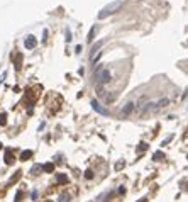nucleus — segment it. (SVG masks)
<instances>
[{"mask_svg": "<svg viewBox=\"0 0 188 202\" xmlns=\"http://www.w3.org/2000/svg\"><path fill=\"white\" fill-rule=\"evenodd\" d=\"M97 29H99L97 26H93L92 29H90V32H88V38H86V39H88V43H92V41H93L95 34H97Z\"/></svg>", "mask_w": 188, "mask_h": 202, "instance_id": "obj_13", "label": "nucleus"}, {"mask_svg": "<svg viewBox=\"0 0 188 202\" xmlns=\"http://www.w3.org/2000/svg\"><path fill=\"white\" fill-rule=\"evenodd\" d=\"M85 178L92 180V178H93V172H92V170H86V172H85Z\"/></svg>", "mask_w": 188, "mask_h": 202, "instance_id": "obj_21", "label": "nucleus"}, {"mask_svg": "<svg viewBox=\"0 0 188 202\" xmlns=\"http://www.w3.org/2000/svg\"><path fill=\"white\" fill-rule=\"evenodd\" d=\"M36 44H37V41H36V38H34V36H27V38H26V41H24V46H26L27 49H34V48H36Z\"/></svg>", "mask_w": 188, "mask_h": 202, "instance_id": "obj_5", "label": "nucleus"}, {"mask_svg": "<svg viewBox=\"0 0 188 202\" xmlns=\"http://www.w3.org/2000/svg\"><path fill=\"white\" fill-rule=\"evenodd\" d=\"M168 104H170V99H161V100H158V102H154V111H159V109L166 107Z\"/></svg>", "mask_w": 188, "mask_h": 202, "instance_id": "obj_8", "label": "nucleus"}, {"mask_svg": "<svg viewBox=\"0 0 188 202\" xmlns=\"http://www.w3.org/2000/svg\"><path fill=\"white\" fill-rule=\"evenodd\" d=\"M4 161H5V165H12L14 161H15V156H14V150H10V148H7V150H5Z\"/></svg>", "mask_w": 188, "mask_h": 202, "instance_id": "obj_3", "label": "nucleus"}, {"mask_svg": "<svg viewBox=\"0 0 188 202\" xmlns=\"http://www.w3.org/2000/svg\"><path fill=\"white\" fill-rule=\"evenodd\" d=\"M134 107H136V105H134V102H127V104H125L124 109H122V117H127L129 114H132Z\"/></svg>", "mask_w": 188, "mask_h": 202, "instance_id": "obj_6", "label": "nucleus"}, {"mask_svg": "<svg viewBox=\"0 0 188 202\" xmlns=\"http://www.w3.org/2000/svg\"><path fill=\"white\" fill-rule=\"evenodd\" d=\"M92 107H93L95 112H99V114H102V116H109V111L103 107V105H100L97 100H92Z\"/></svg>", "mask_w": 188, "mask_h": 202, "instance_id": "obj_4", "label": "nucleus"}, {"mask_svg": "<svg viewBox=\"0 0 188 202\" xmlns=\"http://www.w3.org/2000/svg\"><path fill=\"white\" fill-rule=\"evenodd\" d=\"M21 175H22V172H21V170H17V172H15V175H14L12 178H10V180H9V185L15 184V182H17L19 178H21Z\"/></svg>", "mask_w": 188, "mask_h": 202, "instance_id": "obj_16", "label": "nucleus"}, {"mask_svg": "<svg viewBox=\"0 0 188 202\" xmlns=\"http://www.w3.org/2000/svg\"><path fill=\"white\" fill-rule=\"evenodd\" d=\"M2 146H4V144H2V143H0V148H2Z\"/></svg>", "mask_w": 188, "mask_h": 202, "instance_id": "obj_27", "label": "nucleus"}, {"mask_svg": "<svg viewBox=\"0 0 188 202\" xmlns=\"http://www.w3.org/2000/svg\"><path fill=\"white\" fill-rule=\"evenodd\" d=\"M124 165H125L124 161H119V163L115 165V170H120V168H124Z\"/></svg>", "mask_w": 188, "mask_h": 202, "instance_id": "obj_23", "label": "nucleus"}, {"mask_svg": "<svg viewBox=\"0 0 188 202\" xmlns=\"http://www.w3.org/2000/svg\"><path fill=\"white\" fill-rule=\"evenodd\" d=\"M153 160L154 161H161V160H164V153H163V151H156V153L153 155Z\"/></svg>", "mask_w": 188, "mask_h": 202, "instance_id": "obj_15", "label": "nucleus"}, {"mask_svg": "<svg viewBox=\"0 0 188 202\" xmlns=\"http://www.w3.org/2000/svg\"><path fill=\"white\" fill-rule=\"evenodd\" d=\"M5 124H7V114L2 112V114H0V126H5Z\"/></svg>", "mask_w": 188, "mask_h": 202, "instance_id": "obj_18", "label": "nucleus"}, {"mask_svg": "<svg viewBox=\"0 0 188 202\" xmlns=\"http://www.w3.org/2000/svg\"><path fill=\"white\" fill-rule=\"evenodd\" d=\"M58 202H70V195L66 192H63L60 197H58Z\"/></svg>", "mask_w": 188, "mask_h": 202, "instance_id": "obj_17", "label": "nucleus"}, {"mask_svg": "<svg viewBox=\"0 0 188 202\" xmlns=\"http://www.w3.org/2000/svg\"><path fill=\"white\" fill-rule=\"evenodd\" d=\"M29 158H32V151L31 150H26L21 153V161H27Z\"/></svg>", "mask_w": 188, "mask_h": 202, "instance_id": "obj_11", "label": "nucleus"}, {"mask_svg": "<svg viewBox=\"0 0 188 202\" xmlns=\"http://www.w3.org/2000/svg\"><path fill=\"white\" fill-rule=\"evenodd\" d=\"M112 80V71L107 68H99L95 73V85L97 87H103L105 83H109Z\"/></svg>", "mask_w": 188, "mask_h": 202, "instance_id": "obj_1", "label": "nucleus"}, {"mask_svg": "<svg viewBox=\"0 0 188 202\" xmlns=\"http://www.w3.org/2000/svg\"><path fill=\"white\" fill-rule=\"evenodd\" d=\"M43 172L53 173V172H54V163H46V165H43Z\"/></svg>", "mask_w": 188, "mask_h": 202, "instance_id": "obj_12", "label": "nucleus"}, {"mask_svg": "<svg viewBox=\"0 0 188 202\" xmlns=\"http://www.w3.org/2000/svg\"><path fill=\"white\" fill-rule=\"evenodd\" d=\"M122 4H124V0H115V2H112V4L105 5L102 10L99 12V19H105L107 15H110V14L117 12V10L122 7Z\"/></svg>", "mask_w": 188, "mask_h": 202, "instance_id": "obj_2", "label": "nucleus"}, {"mask_svg": "<svg viewBox=\"0 0 188 202\" xmlns=\"http://www.w3.org/2000/svg\"><path fill=\"white\" fill-rule=\"evenodd\" d=\"M147 150V144H146V143H141V144H139V151H146Z\"/></svg>", "mask_w": 188, "mask_h": 202, "instance_id": "obj_22", "label": "nucleus"}, {"mask_svg": "<svg viewBox=\"0 0 188 202\" xmlns=\"http://www.w3.org/2000/svg\"><path fill=\"white\" fill-rule=\"evenodd\" d=\"M32 199H34V200L37 199V190H34V192H32Z\"/></svg>", "mask_w": 188, "mask_h": 202, "instance_id": "obj_25", "label": "nucleus"}, {"mask_svg": "<svg viewBox=\"0 0 188 202\" xmlns=\"http://www.w3.org/2000/svg\"><path fill=\"white\" fill-rule=\"evenodd\" d=\"M102 46H103V41H99V43H95L93 46H92V56H90V58H93V56L97 55V53H99V49H100Z\"/></svg>", "mask_w": 188, "mask_h": 202, "instance_id": "obj_10", "label": "nucleus"}, {"mask_svg": "<svg viewBox=\"0 0 188 202\" xmlns=\"http://www.w3.org/2000/svg\"><path fill=\"white\" fill-rule=\"evenodd\" d=\"M41 172H43V167H41L39 163H36L34 167L31 168V173H32V175H39Z\"/></svg>", "mask_w": 188, "mask_h": 202, "instance_id": "obj_14", "label": "nucleus"}, {"mask_svg": "<svg viewBox=\"0 0 188 202\" xmlns=\"http://www.w3.org/2000/svg\"><path fill=\"white\" fill-rule=\"evenodd\" d=\"M56 182L60 185H64V184H68V177L64 175V173H58L56 175Z\"/></svg>", "mask_w": 188, "mask_h": 202, "instance_id": "obj_9", "label": "nucleus"}, {"mask_svg": "<svg viewBox=\"0 0 188 202\" xmlns=\"http://www.w3.org/2000/svg\"><path fill=\"white\" fill-rule=\"evenodd\" d=\"M139 202H147V199H146V197H142V199H141V200H139Z\"/></svg>", "mask_w": 188, "mask_h": 202, "instance_id": "obj_26", "label": "nucleus"}, {"mask_svg": "<svg viewBox=\"0 0 188 202\" xmlns=\"http://www.w3.org/2000/svg\"><path fill=\"white\" fill-rule=\"evenodd\" d=\"M66 41H71V32L66 29Z\"/></svg>", "mask_w": 188, "mask_h": 202, "instance_id": "obj_24", "label": "nucleus"}, {"mask_svg": "<svg viewBox=\"0 0 188 202\" xmlns=\"http://www.w3.org/2000/svg\"><path fill=\"white\" fill-rule=\"evenodd\" d=\"M103 99H105V102H107V104H110V102H114V100H115V95H114V94H109V95H105Z\"/></svg>", "mask_w": 188, "mask_h": 202, "instance_id": "obj_19", "label": "nucleus"}, {"mask_svg": "<svg viewBox=\"0 0 188 202\" xmlns=\"http://www.w3.org/2000/svg\"><path fill=\"white\" fill-rule=\"evenodd\" d=\"M46 202H53V200H46Z\"/></svg>", "mask_w": 188, "mask_h": 202, "instance_id": "obj_28", "label": "nucleus"}, {"mask_svg": "<svg viewBox=\"0 0 188 202\" xmlns=\"http://www.w3.org/2000/svg\"><path fill=\"white\" fill-rule=\"evenodd\" d=\"M22 197H24V192H22V190H17V194H15V202H21Z\"/></svg>", "mask_w": 188, "mask_h": 202, "instance_id": "obj_20", "label": "nucleus"}, {"mask_svg": "<svg viewBox=\"0 0 188 202\" xmlns=\"http://www.w3.org/2000/svg\"><path fill=\"white\" fill-rule=\"evenodd\" d=\"M12 58H14V65H15V70H21L22 68V55L21 53H15V56L12 55Z\"/></svg>", "mask_w": 188, "mask_h": 202, "instance_id": "obj_7", "label": "nucleus"}]
</instances>
